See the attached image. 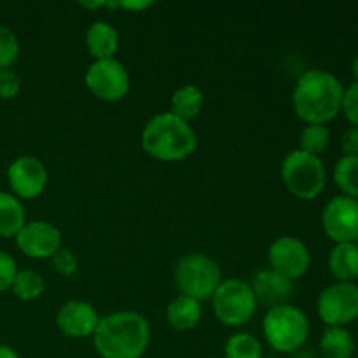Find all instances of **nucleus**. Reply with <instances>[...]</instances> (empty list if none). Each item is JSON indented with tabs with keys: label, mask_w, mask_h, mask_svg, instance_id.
<instances>
[{
	"label": "nucleus",
	"mask_w": 358,
	"mask_h": 358,
	"mask_svg": "<svg viewBox=\"0 0 358 358\" xmlns=\"http://www.w3.org/2000/svg\"><path fill=\"white\" fill-rule=\"evenodd\" d=\"M343 94L345 87L334 73L322 69L308 70L294 90V110L308 124H325L341 110Z\"/></svg>",
	"instance_id": "1"
},
{
	"label": "nucleus",
	"mask_w": 358,
	"mask_h": 358,
	"mask_svg": "<svg viewBox=\"0 0 358 358\" xmlns=\"http://www.w3.org/2000/svg\"><path fill=\"white\" fill-rule=\"evenodd\" d=\"M101 358H140L150 341L149 322L135 311H119L100 318L93 334Z\"/></svg>",
	"instance_id": "2"
},
{
	"label": "nucleus",
	"mask_w": 358,
	"mask_h": 358,
	"mask_svg": "<svg viewBox=\"0 0 358 358\" xmlns=\"http://www.w3.org/2000/svg\"><path fill=\"white\" fill-rule=\"evenodd\" d=\"M196 143L198 138L194 129L171 112L154 115L142 133L143 150L159 161L185 159L194 152Z\"/></svg>",
	"instance_id": "3"
},
{
	"label": "nucleus",
	"mask_w": 358,
	"mask_h": 358,
	"mask_svg": "<svg viewBox=\"0 0 358 358\" xmlns=\"http://www.w3.org/2000/svg\"><path fill=\"white\" fill-rule=\"evenodd\" d=\"M262 332L273 350L290 353L299 350L310 334V322L306 315L296 306L280 304L266 313Z\"/></svg>",
	"instance_id": "4"
},
{
	"label": "nucleus",
	"mask_w": 358,
	"mask_h": 358,
	"mask_svg": "<svg viewBox=\"0 0 358 358\" xmlns=\"http://www.w3.org/2000/svg\"><path fill=\"white\" fill-rule=\"evenodd\" d=\"M282 178L296 198L310 201L324 191L327 173L320 157L296 149L283 159Z\"/></svg>",
	"instance_id": "5"
},
{
	"label": "nucleus",
	"mask_w": 358,
	"mask_h": 358,
	"mask_svg": "<svg viewBox=\"0 0 358 358\" xmlns=\"http://www.w3.org/2000/svg\"><path fill=\"white\" fill-rule=\"evenodd\" d=\"M175 283L182 296L205 301L215 294L220 282V268L213 259L203 254H189L175 268Z\"/></svg>",
	"instance_id": "6"
},
{
	"label": "nucleus",
	"mask_w": 358,
	"mask_h": 358,
	"mask_svg": "<svg viewBox=\"0 0 358 358\" xmlns=\"http://www.w3.org/2000/svg\"><path fill=\"white\" fill-rule=\"evenodd\" d=\"M215 317L229 327L243 325L254 317L257 299L254 290L243 280H226L212 296Z\"/></svg>",
	"instance_id": "7"
},
{
	"label": "nucleus",
	"mask_w": 358,
	"mask_h": 358,
	"mask_svg": "<svg viewBox=\"0 0 358 358\" xmlns=\"http://www.w3.org/2000/svg\"><path fill=\"white\" fill-rule=\"evenodd\" d=\"M318 315L329 327H345L358 317V285L336 282L318 296Z\"/></svg>",
	"instance_id": "8"
},
{
	"label": "nucleus",
	"mask_w": 358,
	"mask_h": 358,
	"mask_svg": "<svg viewBox=\"0 0 358 358\" xmlns=\"http://www.w3.org/2000/svg\"><path fill=\"white\" fill-rule=\"evenodd\" d=\"M86 84L100 100L117 101L129 91L128 70L114 58L94 59L86 72Z\"/></svg>",
	"instance_id": "9"
},
{
	"label": "nucleus",
	"mask_w": 358,
	"mask_h": 358,
	"mask_svg": "<svg viewBox=\"0 0 358 358\" xmlns=\"http://www.w3.org/2000/svg\"><path fill=\"white\" fill-rule=\"evenodd\" d=\"M325 234L338 243H355L358 240V199L336 196L322 212Z\"/></svg>",
	"instance_id": "10"
},
{
	"label": "nucleus",
	"mask_w": 358,
	"mask_h": 358,
	"mask_svg": "<svg viewBox=\"0 0 358 358\" xmlns=\"http://www.w3.org/2000/svg\"><path fill=\"white\" fill-rule=\"evenodd\" d=\"M268 257L273 271L289 280L301 278L311 262L306 245L294 236H282L273 241Z\"/></svg>",
	"instance_id": "11"
},
{
	"label": "nucleus",
	"mask_w": 358,
	"mask_h": 358,
	"mask_svg": "<svg viewBox=\"0 0 358 358\" xmlns=\"http://www.w3.org/2000/svg\"><path fill=\"white\" fill-rule=\"evenodd\" d=\"M17 248L34 259L52 257L62 248V233L45 220H34L24 224L16 234Z\"/></svg>",
	"instance_id": "12"
},
{
	"label": "nucleus",
	"mask_w": 358,
	"mask_h": 358,
	"mask_svg": "<svg viewBox=\"0 0 358 358\" xmlns=\"http://www.w3.org/2000/svg\"><path fill=\"white\" fill-rule=\"evenodd\" d=\"M7 178L14 194L20 198H37L48 184V171L44 163L34 156H21L13 161L7 170Z\"/></svg>",
	"instance_id": "13"
},
{
	"label": "nucleus",
	"mask_w": 358,
	"mask_h": 358,
	"mask_svg": "<svg viewBox=\"0 0 358 358\" xmlns=\"http://www.w3.org/2000/svg\"><path fill=\"white\" fill-rule=\"evenodd\" d=\"M56 324L59 331L69 338H87L94 334L100 324V317L93 304L86 301H69L59 310Z\"/></svg>",
	"instance_id": "14"
},
{
	"label": "nucleus",
	"mask_w": 358,
	"mask_h": 358,
	"mask_svg": "<svg viewBox=\"0 0 358 358\" xmlns=\"http://www.w3.org/2000/svg\"><path fill=\"white\" fill-rule=\"evenodd\" d=\"M250 287L254 290L255 299L271 304V306H280L292 294L294 283L292 280L285 278L273 269H262L255 273Z\"/></svg>",
	"instance_id": "15"
},
{
	"label": "nucleus",
	"mask_w": 358,
	"mask_h": 358,
	"mask_svg": "<svg viewBox=\"0 0 358 358\" xmlns=\"http://www.w3.org/2000/svg\"><path fill=\"white\" fill-rule=\"evenodd\" d=\"M86 44L96 59L114 58L119 48V34L107 21H94L86 34Z\"/></svg>",
	"instance_id": "16"
},
{
	"label": "nucleus",
	"mask_w": 358,
	"mask_h": 358,
	"mask_svg": "<svg viewBox=\"0 0 358 358\" xmlns=\"http://www.w3.org/2000/svg\"><path fill=\"white\" fill-rule=\"evenodd\" d=\"M329 269L338 282L353 283L358 278L357 243H338L329 255Z\"/></svg>",
	"instance_id": "17"
},
{
	"label": "nucleus",
	"mask_w": 358,
	"mask_h": 358,
	"mask_svg": "<svg viewBox=\"0 0 358 358\" xmlns=\"http://www.w3.org/2000/svg\"><path fill=\"white\" fill-rule=\"evenodd\" d=\"M166 318L177 331H191L201 320V304L192 297L178 296L168 306Z\"/></svg>",
	"instance_id": "18"
},
{
	"label": "nucleus",
	"mask_w": 358,
	"mask_h": 358,
	"mask_svg": "<svg viewBox=\"0 0 358 358\" xmlns=\"http://www.w3.org/2000/svg\"><path fill=\"white\" fill-rule=\"evenodd\" d=\"M205 105V94L194 84H185L178 87L171 96V114L182 121L189 122L191 119L198 117Z\"/></svg>",
	"instance_id": "19"
},
{
	"label": "nucleus",
	"mask_w": 358,
	"mask_h": 358,
	"mask_svg": "<svg viewBox=\"0 0 358 358\" xmlns=\"http://www.w3.org/2000/svg\"><path fill=\"white\" fill-rule=\"evenodd\" d=\"M24 224V208L20 199L9 192H0V236H16Z\"/></svg>",
	"instance_id": "20"
},
{
	"label": "nucleus",
	"mask_w": 358,
	"mask_h": 358,
	"mask_svg": "<svg viewBox=\"0 0 358 358\" xmlns=\"http://www.w3.org/2000/svg\"><path fill=\"white\" fill-rule=\"evenodd\" d=\"M320 352L325 358H353V336L345 327H329L320 339Z\"/></svg>",
	"instance_id": "21"
},
{
	"label": "nucleus",
	"mask_w": 358,
	"mask_h": 358,
	"mask_svg": "<svg viewBox=\"0 0 358 358\" xmlns=\"http://www.w3.org/2000/svg\"><path fill=\"white\" fill-rule=\"evenodd\" d=\"M334 182L345 196L358 199V156H343L336 163Z\"/></svg>",
	"instance_id": "22"
},
{
	"label": "nucleus",
	"mask_w": 358,
	"mask_h": 358,
	"mask_svg": "<svg viewBox=\"0 0 358 358\" xmlns=\"http://www.w3.org/2000/svg\"><path fill=\"white\" fill-rule=\"evenodd\" d=\"M10 289H13L14 296L23 301L37 299L44 292V280L31 269H21L16 273V278H14Z\"/></svg>",
	"instance_id": "23"
},
{
	"label": "nucleus",
	"mask_w": 358,
	"mask_h": 358,
	"mask_svg": "<svg viewBox=\"0 0 358 358\" xmlns=\"http://www.w3.org/2000/svg\"><path fill=\"white\" fill-rule=\"evenodd\" d=\"M226 358H262V346L247 332H240L227 339Z\"/></svg>",
	"instance_id": "24"
},
{
	"label": "nucleus",
	"mask_w": 358,
	"mask_h": 358,
	"mask_svg": "<svg viewBox=\"0 0 358 358\" xmlns=\"http://www.w3.org/2000/svg\"><path fill=\"white\" fill-rule=\"evenodd\" d=\"M329 140H331V133H329L325 124H308L301 133V150L313 156L320 157V154L327 149Z\"/></svg>",
	"instance_id": "25"
},
{
	"label": "nucleus",
	"mask_w": 358,
	"mask_h": 358,
	"mask_svg": "<svg viewBox=\"0 0 358 358\" xmlns=\"http://www.w3.org/2000/svg\"><path fill=\"white\" fill-rule=\"evenodd\" d=\"M20 55L17 37L7 27L0 24V69H10Z\"/></svg>",
	"instance_id": "26"
},
{
	"label": "nucleus",
	"mask_w": 358,
	"mask_h": 358,
	"mask_svg": "<svg viewBox=\"0 0 358 358\" xmlns=\"http://www.w3.org/2000/svg\"><path fill=\"white\" fill-rule=\"evenodd\" d=\"M51 259L52 266H55V269L59 275L70 276L77 271V268H79V261H77V257L69 250V248H59Z\"/></svg>",
	"instance_id": "27"
},
{
	"label": "nucleus",
	"mask_w": 358,
	"mask_h": 358,
	"mask_svg": "<svg viewBox=\"0 0 358 358\" xmlns=\"http://www.w3.org/2000/svg\"><path fill=\"white\" fill-rule=\"evenodd\" d=\"M16 273L17 269L14 259L7 252L0 250V294H3L13 287Z\"/></svg>",
	"instance_id": "28"
},
{
	"label": "nucleus",
	"mask_w": 358,
	"mask_h": 358,
	"mask_svg": "<svg viewBox=\"0 0 358 358\" xmlns=\"http://www.w3.org/2000/svg\"><path fill=\"white\" fill-rule=\"evenodd\" d=\"M21 80L17 73L10 69H0V98L9 100L20 93Z\"/></svg>",
	"instance_id": "29"
},
{
	"label": "nucleus",
	"mask_w": 358,
	"mask_h": 358,
	"mask_svg": "<svg viewBox=\"0 0 358 358\" xmlns=\"http://www.w3.org/2000/svg\"><path fill=\"white\" fill-rule=\"evenodd\" d=\"M341 110L348 117V121L358 128V83H353L343 94Z\"/></svg>",
	"instance_id": "30"
},
{
	"label": "nucleus",
	"mask_w": 358,
	"mask_h": 358,
	"mask_svg": "<svg viewBox=\"0 0 358 358\" xmlns=\"http://www.w3.org/2000/svg\"><path fill=\"white\" fill-rule=\"evenodd\" d=\"M341 149L345 156H358V128L352 126L341 136Z\"/></svg>",
	"instance_id": "31"
},
{
	"label": "nucleus",
	"mask_w": 358,
	"mask_h": 358,
	"mask_svg": "<svg viewBox=\"0 0 358 358\" xmlns=\"http://www.w3.org/2000/svg\"><path fill=\"white\" fill-rule=\"evenodd\" d=\"M0 358H20L16 350H13L7 345H0Z\"/></svg>",
	"instance_id": "32"
},
{
	"label": "nucleus",
	"mask_w": 358,
	"mask_h": 358,
	"mask_svg": "<svg viewBox=\"0 0 358 358\" xmlns=\"http://www.w3.org/2000/svg\"><path fill=\"white\" fill-rule=\"evenodd\" d=\"M352 72H353V77H355V83H358V55L357 58L353 59V65H352Z\"/></svg>",
	"instance_id": "33"
},
{
	"label": "nucleus",
	"mask_w": 358,
	"mask_h": 358,
	"mask_svg": "<svg viewBox=\"0 0 358 358\" xmlns=\"http://www.w3.org/2000/svg\"><path fill=\"white\" fill-rule=\"evenodd\" d=\"M357 241H358V240H357ZM357 247H358V245H357Z\"/></svg>",
	"instance_id": "34"
},
{
	"label": "nucleus",
	"mask_w": 358,
	"mask_h": 358,
	"mask_svg": "<svg viewBox=\"0 0 358 358\" xmlns=\"http://www.w3.org/2000/svg\"><path fill=\"white\" fill-rule=\"evenodd\" d=\"M273 358H275V357H273Z\"/></svg>",
	"instance_id": "35"
}]
</instances>
